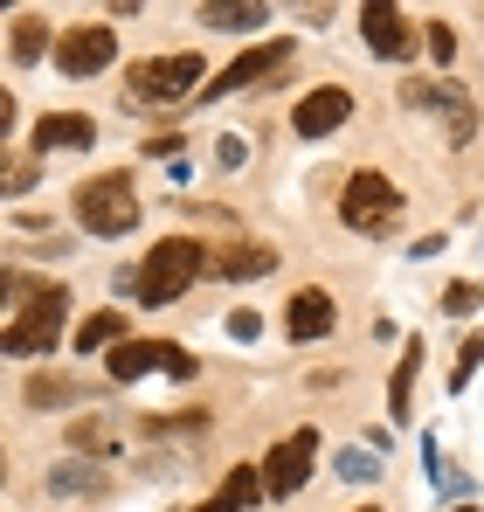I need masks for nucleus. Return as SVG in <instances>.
I'll return each mask as SVG.
<instances>
[{
  "mask_svg": "<svg viewBox=\"0 0 484 512\" xmlns=\"http://www.w3.org/2000/svg\"><path fill=\"white\" fill-rule=\"evenodd\" d=\"M201 270H208V250H201L194 236H166L160 250L139 263V277H132V284H139V298H146V305H173Z\"/></svg>",
  "mask_w": 484,
  "mask_h": 512,
  "instance_id": "f257e3e1",
  "label": "nucleus"
},
{
  "mask_svg": "<svg viewBox=\"0 0 484 512\" xmlns=\"http://www.w3.org/2000/svg\"><path fill=\"white\" fill-rule=\"evenodd\" d=\"M77 222L90 229V236H125V229H139V201H132V180H125V173L83 180V187H77Z\"/></svg>",
  "mask_w": 484,
  "mask_h": 512,
  "instance_id": "f03ea898",
  "label": "nucleus"
},
{
  "mask_svg": "<svg viewBox=\"0 0 484 512\" xmlns=\"http://www.w3.org/2000/svg\"><path fill=\"white\" fill-rule=\"evenodd\" d=\"M395 215H402V187H395L388 173H353V180H346V194H339V222H346V229H367V236H374V229H388Z\"/></svg>",
  "mask_w": 484,
  "mask_h": 512,
  "instance_id": "7ed1b4c3",
  "label": "nucleus"
},
{
  "mask_svg": "<svg viewBox=\"0 0 484 512\" xmlns=\"http://www.w3.org/2000/svg\"><path fill=\"white\" fill-rule=\"evenodd\" d=\"M194 84H201V56H194V49L132 63V104H180Z\"/></svg>",
  "mask_w": 484,
  "mask_h": 512,
  "instance_id": "20e7f679",
  "label": "nucleus"
},
{
  "mask_svg": "<svg viewBox=\"0 0 484 512\" xmlns=\"http://www.w3.org/2000/svg\"><path fill=\"white\" fill-rule=\"evenodd\" d=\"M63 312H70V291H42L21 319H7L0 346H7V353H49V346L63 340Z\"/></svg>",
  "mask_w": 484,
  "mask_h": 512,
  "instance_id": "39448f33",
  "label": "nucleus"
},
{
  "mask_svg": "<svg viewBox=\"0 0 484 512\" xmlns=\"http://www.w3.org/2000/svg\"><path fill=\"white\" fill-rule=\"evenodd\" d=\"M111 56H118V35H111L104 21H83V28H70V35L56 42V70H63V77H104Z\"/></svg>",
  "mask_w": 484,
  "mask_h": 512,
  "instance_id": "423d86ee",
  "label": "nucleus"
},
{
  "mask_svg": "<svg viewBox=\"0 0 484 512\" xmlns=\"http://www.w3.org/2000/svg\"><path fill=\"white\" fill-rule=\"evenodd\" d=\"M312 457H319V429H291L277 450H270V464H263V485L284 499V492H298L305 478H312Z\"/></svg>",
  "mask_w": 484,
  "mask_h": 512,
  "instance_id": "0eeeda50",
  "label": "nucleus"
},
{
  "mask_svg": "<svg viewBox=\"0 0 484 512\" xmlns=\"http://www.w3.org/2000/svg\"><path fill=\"white\" fill-rule=\"evenodd\" d=\"M153 367H166L173 381H187V374H194V353H187V346H153V340H125L111 353V381H139V374H153Z\"/></svg>",
  "mask_w": 484,
  "mask_h": 512,
  "instance_id": "6e6552de",
  "label": "nucleus"
},
{
  "mask_svg": "<svg viewBox=\"0 0 484 512\" xmlns=\"http://www.w3.org/2000/svg\"><path fill=\"white\" fill-rule=\"evenodd\" d=\"M360 28H367V49H374V56H388V63H408V56H415V35H408L402 7L374 0V7H360Z\"/></svg>",
  "mask_w": 484,
  "mask_h": 512,
  "instance_id": "1a4fd4ad",
  "label": "nucleus"
},
{
  "mask_svg": "<svg viewBox=\"0 0 484 512\" xmlns=\"http://www.w3.org/2000/svg\"><path fill=\"white\" fill-rule=\"evenodd\" d=\"M353 118V97L339 84H325L312 90V97H298V111H291V125H298V139H325V132H339Z\"/></svg>",
  "mask_w": 484,
  "mask_h": 512,
  "instance_id": "9d476101",
  "label": "nucleus"
},
{
  "mask_svg": "<svg viewBox=\"0 0 484 512\" xmlns=\"http://www.w3.org/2000/svg\"><path fill=\"white\" fill-rule=\"evenodd\" d=\"M284 56H291V42H256V49H242L236 63H229V70H222V77L208 84V97H229V90H249L256 77H270V70H277Z\"/></svg>",
  "mask_w": 484,
  "mask_h": 512,
  "instance_id": "9b49d317",
  "label": "nucleus"
},
{
  "mask_svg": "<svg viewBox=\"0 0 484 512\" xmlns=\"http://www.w3.org/2000/svg\"><path fill=\"white\" fill-rule=\"evenodd\" d=\"M90 139H97V125H90L83 111H49V118L35 125V146H42V153H49V146H56V153H83Z\"/></svg>",
  "mask_w": 484,
  "mask_h": 512,
  "instance_id": "f8f14e48",
  "label": "nucleus"
},
{
  "mask_svg": "<svg viewBox=\"0 0 484 512\" xmlns=\"http://www.w3.org/2000/svg\"><path fill=\"white\" fill-rule=\"evenodd\" d=\"M332 319H339V312H332L325 291H298L291 312H284V333H291V340H319V333H332Z\"/></svg>",
  "mask_w": 484,
  "mask_h": 512,
  "instance_id": "ddd939ff",
  "label": "nucleus"
},
{
  "mask_svg": "<svg viewBox=\"0 0 484 512\" xmlns=\"http://www.w3.org/2000/svg\"><path fill=\"white\" fill-rule=\"evenodd\" d=\"M201 21H208V28H263L270 7H256V0H208Z\"/></svg>",
  "mask_w": 484,
  "mask_h": 512,
  "instance_id": "4468645a",
  "label": "nucleus"
},
{
  "mask_svg": "<svg viewBox=\"0 0 484 512\" xmlns=\"http://www.w3.org/2000/svg\"><path fill=\"white\" fill-rule=\"evenodd\" d=\"M104 346H111V353L125 346V319H118V312H97V319L77 326V353H104Z\"/></svg>",
  "mask_w": 484,
  "mask_h": 512,
  "instance_id": "2eb2a0df",
  "label": "nucleus"
},
{
  "mask_svg": "<svg viewBox=\"0 0 484 512\" xmlns=\"http://www.w3.org/2000/svg\"><path fill=\"white\" fill-rule=\"evenodd\" d=\"M215 270L242 284V277H263V270H277V250H263V243H242V250H229L222 263H215Z\"/></svg>",
  "mask_w": 484,
  "mask_h": 512,
  "instance_id": "dca6fc26",
  "label": "nucleus"
},
{
  "mask_svg": "<svg viewBox=\"0 0 484 512\" xmlns=\"http://www.w3.org/2000/svg\"><path fill=\"white\" fill-rule=\"evenodd\" d=\"M7 49H14V63H42V49H49L42 21H35V14H21V21H14V42H7Z\"/></svg>",
  "mask_w": 484,
  "mask_h": 512,
  "instance_id": "f3484780",
  "label": "nucleus"
},
{
  "mask_svg": "<svg viewBox=\"0 0 484 512\" xmlns=\"http://www.w3.org/2000/svg\"><path fill=\"white\" fill-rule=\"evenodd\" d=\"M415 360H422V340H408L402 367H395V388H388V409H395V416H408V395H415Z\"/></svg>",
  "mask_w": 484,
  "mask_h": 512,
  "instance_id": "a211bd4d",
  "label": "nucleus"
},
{
  "mask_svg": "<svg viewBox=\"0 0 484 512\" xmlns=\"http://www.w3.org/2000/svg\"><path fill=\"white\" fill-rule=\"evenodd\" d=\"M77 395H83L77 381H49V374L28 388V402H35V409H63V402H77Z\"/></svg>",
  "mask_w": 484,
  "mask_h": 512,
  "instance_id": "6ab92c4d",
  "label": "nucleus"
},
{
  "mask_svg": "<svg viewBox=\"0 0 484 512\" xmlns=\"http://www.w3.org/2000/svg\"><path fill=\"white\" fill-rule=\"evenodd\" d=\"M478 305H484V291H478V284H450V291H443V312H457V319H471Z\"/></svg>",
  "mask_w": 484,
  "mask_h": 512,
  "instance_id": "aec40b11",
  "label": "nucleus"
},
{
  "mask_svg": "<svg viewBox=\"0 0 484 512\" xmlns=\"http://www.w3.org/2000/svg\"><path fill=\"white\" fill-rule=\"evenodd\" d=\"M478 360H484V333H471V340H464V353H457V367H450V381L464 388V381L478 374Z\"/></svg>",
  "mask_w": 484,
  "mask_h": 512,
  "instance_id": "412c9836",
  "label": "nucleus"
},
{
  "mask_svg": "<svg viewBox=\"0 0 484 512\" xmlns=\"http://www.w3.org/2000/svg\"><path fill=\"white\" fill-rule=\"evenodd\" d=\"M70 443H77V450H111V429L83 416V423H70Z\"/></svg>",
  "mask_w": 484,
  "mask_h": 512,
  "instance_id": "4be33fe9",
  "label": "nucleus"
},
{
  "mask_svg": "<svg viewBox=\"0 0 484 512\" xmlns=\"http://www.w3.org/2000/svg\"><path fill=\"white\" fill-rule=\"evenodd\" d=\"M97 485H104V478H90V471H83V464H70V471H63V478H56V492H97Z\"/></svg>",
  "mask_w": 484,
  "mask_h": 512,
  "instance_id": "5701e85b",
  "label": "nucleus"
},
{
  "mask_svg": "<svg viewBox=\"0 0 484 512\" xmlns=\"http://www.w3.org/2000/svg\"><path fill=\"white\" fill-rule=\"evenodd\" d=\"M429 49H436V63H450V56H457V35L436 21V28H429Z\"/></svg>",
  "mask_w": 484,
  "mask_h": 512,
  "instance_id": "b1692460",
  "label": "nucleus"
},
{
  "mask_svg": "<svg viewBox=\"0 0 484 512\" xmlns=\"http://www.w3.org/2000/svg\"><path fill=\"white\" fill-rule=\"evenodd\" d=\"M229 333H236V340H256V333H263V319H256V312H236V319H229Z\"/></svg>",
  "mask_w": 484,
  "mask_h": 512,
  "instance_id": "393cba45",
  "label": "nucleus"
},
{
  "mask_svg": "<svg viewBox=\"0 0 484 512\" xmlns=\"http://www.w3.org/2000/svg\"><path fill=\"white\" fill-rule=\"evenodd\" d=\"M194 512H229V506H222V499H208V506H194Z\"/></svg>",
  "mask_w": 484,
  "mask_h": 512,
  "instance_id": "a878e982",
  "label": "nucleus"
},
{
  "mask_svg": "<svg viewBox=\"0 0 484 512\" xmlns=\"http://www.w3.org/2000/svg\"><path fill=\"white\" fill-rule=\"evenodd\" d=\"M457 512H471V506H457Z\"/></svg>",
  "mask_w": 484,
  "mask_h": 512,
  "instance_id": "bb28decb",
  "label": "nucleus"
},
{
  "mask_svg": "<svg viewBox=\"0 0 484 512\" xmlns=\"http://www.w3.org/2000/svg\"><path fill=\"white\" fill-rule=\"evenodd\" d=\"M360 512H374V506H360Z\"/></svg>",
  "mask_w": 484,
  "mask_h": 512,
  "instance_id": "cd10ccee",
  "label": "nucleus"
}]
</instances>
